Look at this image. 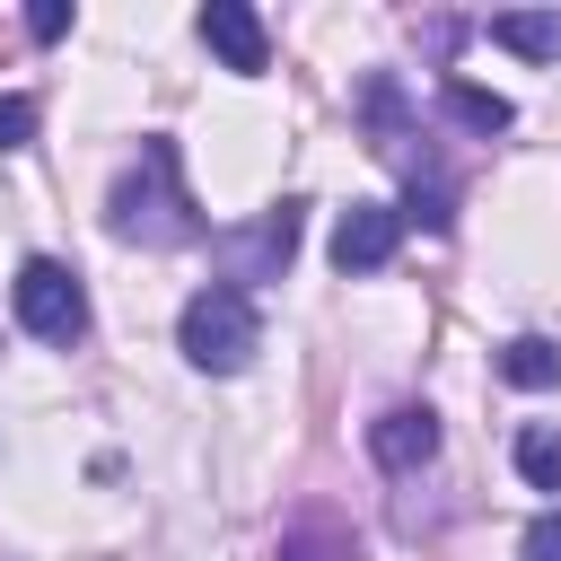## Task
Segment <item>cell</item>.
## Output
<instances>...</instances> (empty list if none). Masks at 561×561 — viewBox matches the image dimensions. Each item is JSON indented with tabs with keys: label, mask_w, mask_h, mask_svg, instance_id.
<instances>
[{
	"label": "cell",
	"mask_w": 561,
	"mask_h": 561,
	"mask_svg": "<svg viewBox=\"0 0 561 561\" xmlns=\"http://www.w3.org/2000/svg\"><path fill=\"white\" fill-rule=\"evenodd\" d=\"M105 228L123 237V245H193L202 237V210H193V193H184V158H175V140H140V158L114 175V193H105Z\"/></svg>",
	"instance_id": "cell-1"
},
{
	"label": "cell",
	"mask_w": 561,
	"mask_h": 561,
	"mask_svg": "<svg viewBox=\"0 0 561 561\" xmlns=\"http://www.w3.org/2000/svg\"><path fill=\"white\" fill-rule=\"evenodd\" d=\"M175 342H184V359H193V368H210V377H237V368L263 351V316H254V298H245V289L210 280V289H193V298H184V316H175Z\"/></svg>",
	"instance_id": "cell-2"
},
{
	"label": "cell",
	"mask_w": 561,
	"mask_h": 561,
	"mask_svg": "<svg viewBox=\"0 0 561 561\" xmlns=\"http://www.w3.org/2000/svg\"><path fill=\"white\" fill-rule=\"evenodd\" d=\"M9 307H18V324H26L35 342H79V333H88V289H79V272L53 263V254H26V263H18Z\"/></svg>",
	"instance_id": "cell-3"
},
{
	"label": "cell",
	"mask_w": 561,
	"mask_h": 561,
	"mask_svg": "<svg viewBox=\"0 0 561 561\" xmlns=\"http://www.w3.org/2000/svg\"><path fill=\"white\" fill-rule=\"evenodd\" d=\"M298 228H307V202H272L254 228H219V237H210V254H219L228 289H245V280H280V272H289V254H298Z\"/></svg>",
	"instance_id": "cell-4"
},
{
	"label": "cell",
	"mask_w": 561,
	"mask_h": 561,
	"mask_svg": "<svg viewBox=\"0 0 561 561\" xmlns=\"http://www.w3.org/2000/svg\"><path fill=\"white\" fill-rule=\"evenodd\" d=\"M403 245V210L394 202H351L333 228V272H386Z\"/></svg>",
	"instance_id": "cell-5"
},
{
	"label": "cell",
	"mask_w": 561,
	"mask_h": 561,
	"mask_svg": "<svg viewBox=\"0 0 561 561\" xmlns=\"http://www.w3.org/2000/svg\"><path fill=\"white\" fill-rule=\"evenodd\" d=\"M368 456H377L386 473H421V465L438 456V412H430V403L377 412V421H368Z\"/></svg>",
	"instance_id": "cell-6"
},
{
	"label": "cell",
	"mask_w": 561,
	"mask_h": 561,
	"mask_svg": "<svg viewBox=\"0 0 561 561\" xmlns=\"http://www.w3.org/2000/svg\"><path fill=\"white\" fill-rule=\"evenodd\" d=\"M202 44H210L228 70H245V79L272 61V35H263V18H254L245 0H210V9H202Z\"/></svg>",
	"instance_id": "cell-7"
},
{
	"label": "cell",
	"mask_w": 561,
	"mask_h": 561,
	"mask_svg": "<svg viewBox=\"0 0 561 561\" xmlns=\"http://www.w3.org/2000/svg\"><path fill=\"white\" fill-rule=\"evenodd\" d=\"M280 561H359V535H351V517H333V508H298V517L280 526Z\"/></svg>",
	"instance_id": "cell-8"
},
{
	"label": "cell",
	"mask_w": 561,
	"mask_h": 561,
	"mask_svg": "<svg viewBox=\"0 0 561 561\" xmlns=\"http://www.w3.org/2000/svg\"><path fill=\"white\" fill-rule=\"evenodd\" d=\"M438 105H447V123H465V131H482V140L517 123V105L491 96V88H473V79H438Z\"/></svg>",
	"instance_id": "cell-9"
},
{
	"label": "cell",
	"mask_w": 561,
	"mask_h": 561,
	"mask_svg": "<svg viewBox=\"0 0 561 561\" xmlns=\"http://www.w3.org/2000/svg\"><path fill=\"white\" fill-rule=\"evenodd\" d=\"M508 386H526V394H543V386H561V342H543V333H517V342H500V359H491Z\"/></svg>",
	"instance_id": "cell-10"
},
{
	"label": "cell",
	"mask_w": 561,
	"mask_h": 561,
	"mask_svg": "<svg viewBox=\"0 0 561 561\" xmlns=\"http://www.w3.org/2000/svg\"><path fill=\"white\" fill-rule=\"evenodd\" d=\"M491 44H508V53H526V61H552V53H561V18L508 9V18H491Z\"/></svg>",
	"instance_id": "cell-11"
},
{
	"label": "cell",
	"mask_w": 561,
	"mask_h": 561,
	"mask_svg": "<svg viewBox=\"0 0 561 561\" xmlns=\"http://www.w3.org/2000/svg\"><path fill=\"white\" fill-rule=\"evenodd\" d=\"M517 473L535 491H561V430H517Z\"/></svg>",
	"instance_id": "cell-12"
},
{
	"label": "cell",
	"mask_w": 561,
	"mask_h": 561,
	"mask_svg": "<svg viewBox=\"0 0 561 561\" xmlns=\"http://www.w3.org/2000/svg\"><path fill=\"white\" fill-rule=\"evenodd\" d=\"M35 123H44V114H35V96H0V158H9V149H26V140H35Z\"/></svg>",
	"instance_id": "cell-13"
},
{
	"label": "cell",
	"mask_w": 561,
	"mask_h": 561,
	"mask_svg": "<svg viewBox=\"0 0 561 561\" xmlns=\"http://www.w3.org/2000/svg\"><path fill=\"white\" fill-rule=\"evenodd\" d=\"M26 35H35V44H61V35H70V9H61V0H35V9H26Z\"/></svg>",
	"instance_id": "cell-14"
},
{
	"label": "cell",
	"mask_w": 561,
	"mask_h": 561,
	"mask_svg": "<svg viewBox=\"0 0 561 561\" xmlns=\"http://www.w3.org/2000/svg\"><path fill=\"white\" fill-rule=\"evenodd\" d=\"M526 561H561V517H535L526 526Z\"/></svg>",
	"instance_id": "cell-15"
}]
</instances>
